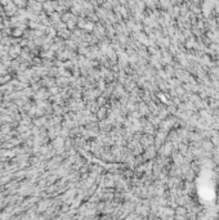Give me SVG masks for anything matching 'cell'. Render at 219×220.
<instances>
[]
</instances>
